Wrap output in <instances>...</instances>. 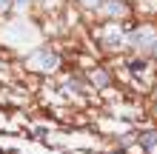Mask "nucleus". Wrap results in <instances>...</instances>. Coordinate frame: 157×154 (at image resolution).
Returning <instances> with one entry per match:
<instances>
[{"instance_id":"f257e3e1","label":"nucleus","mask_w":157,"mask_h":154,"mask_svg":"<svg viewBox=\"0 0 157 154\" xmlns=\"http://www.w3.org/2000/svg\"><path fill=\"white\" fill-rule=\"evenodd\" d=\"M132 40L137 43V46H143L149 54H157V34H151V32H134Z\"/></svg>"},{"instance_id":"f03ea898","label":"nucleus","mask_w":157,"mask_h":154,"mask_svg":"<svg viewBox=\"0 0 157 154\" xmlns=\"http://www.w3.org/2000/svg\"><path fill=\"white\" fill-rule=\"evenodd\" d=\"M140 146H143L146 151H151V148L157 146V131H143V134H140Z\"/></svg>"},{"instance_id":"7ed1b4c3","label":"nucleus","mask_w":157,"mask_h":154,"mask_svg":"<svg viewBox=\"0 0 157 154\" xmlns=\"http://www.w3.org/2000/svg\"><path fill=\"white\" fill-rule=\"evenodd\" d=\"M40 63H43L46 69H49V66H57V63H60V57H57L54 51H43V54H40Z\"/></svg>"},{"instance_id":"20e7f679","label":"nucleus","mask_w":157,"mask_h":154,"mask_svg":"<svg viewBox=\"0 0 157 154\" xmlns=\"http://www.w3.org/2000/svg\"><path fill=\"white\" fill-rule=\"evenodd\" d=\"M128 71H132V74H137V77H140L143 71H146V63H143V60H132V63H128Z\"/></svg>"},{"instance_id":"39448f33","label":"nucleus","mask_w":157,"mask_h":154,"mask_svg":"<svg viewBox=\"0 0 157 154\" xmlns=\"http://www.w3.org/2000/svg\"><path fill=\"white\" fill-rule=\"evenodd\" d=\"M109 3H112V6H109V14H123V12H126L123 0H109Z\"/></svg>"},{"instance_id":"423d86ee","label":"nucleus","mask_w":157,"mask_h":154,"mask_svg":"<svg viewBox=\"0 0 157 154\" xmlns=\"http://www.w3.org/2000/svg\"><path fill=\"white\" fill-rule=\"evenodd\" d=\"M91 80H94L97 86H109V74H103V69H97L94 74H91Z\"/></svg>"},{"instance_id":"0eeeda50","label":"nucleus","mask_w":157,"mask_h":154,"mask_svg":"<svg viewBox=\"0 0 157 154\" xmlns=\"http://www.w3.org/2000/svg\"><path fill=\"white\" fill-rule=\"evenodd\" d=\"M83 3H89V6H103L106 0H83Z\"/></svg>"},{"instance_id":"6e6552de","label":"nucleus","mask_w":157,"mask_h":154,"mask_svg":"<svg viewBox=\"0 0 157 154\" xmlns=\"http://www.w3.org/2000/svg\"><path fill=\"white\" fill-rule=\"evenodd\" d=\"M9 6H12V0H0V12H6Z\"/></svg>"},{"instance_id":"1a4fd4ad","label":"nucleus","mask_w":157,"mask_h":154,"mask_svg":"<svg viewBox=\"0 0 157 154\" xmlns=\"http://www.w3.org/2000/svg\"><path fill=\"white\" fill-rule=\"evenodd\" d=\"M20 3H26V0H20Z\"/></svg>"},{"instance_id":"9d476101","label":"nucleus","mask_w":157,"mask_h":154,"mask_svg":"<svg viewBox=\"0 0 157 154\" xmlns=\"http://www.w3.org/2000/svg\"><path fill=\"white\" fill-rule=\"evenodd\" d=\"M120 154H123V151H120Z\"/></svg>"}]
</instances>
